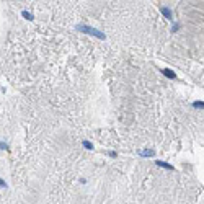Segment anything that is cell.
<instances>
[{
  "label": "cell",
  "instance_id": "1",
  "mask_svg": "<svg viewBox=\"0 0 204 204\" xmlns=\"http://www.w3.org/2000/svg\"><path fill=\"white\" fill-rule=\"evenodd\" d=\"M78 31H82V33H87V34H92V36H97L98 39H105L106 36L103 34L101 31L95 30V28H92V26H87V25H77L75 26Z\"/></svg>",
  "mask_w": 204,
  "mask_h": 204
},
{
  "label": "cell",
  "instance_id": "2",
  "mask_svg": "<svg viewBox=\"0 0 204 204\" xmlns=\"http://www.w3.org/2000/svg\"><path fill=\"white\" fill-rule=\"evenodd\" d=\"M160 11H162V15L165 16V18H167V20H172V11H170V8H167V7H162V8H160Z\"/></svg>",
  "mask_w": 204,
  "mask_h": 204
},
{
  "label": "cell",
  "instance_id": "3",
  "mask_svg": "<svg viewBox=\"0 0 204 204\" xmlns=\"http://www.w3.org/2000/svg\"><path fill=\"white\" fill-rule=\"evenodd\" d=\"M157 165L158 167H162V168H167V170H175L173 165H170V163H167V162H162V160H158Z\"/></svg>",
  "mask_w": 204,
  "mask_h": 204
},
{
  "label": "cell",
  "instance_id": "4",
  "mask_svg": "<svg viewBox=\"0 0 204 204\" xmlns=\"http://www.w3.org/2000/svg\"><path fill=\"white\" fill-rule=\"evenodd\" d=\"M153 155H155L153 150H142L141 152V157H153Z\"/></svg>",
  "mask_w": 204,
  "mask_h": 204
},
{
  "label": "cell",
  "instance_id": "5",
  "mask_svg": "<svg viewBox=\"0 0 204 204\" xmlns=\"http://www.w3.org/2000/svg\"><path fill=\"white\" fill-rule=\"evenodd\" d=\"M163 74H165V77H168V78H176V75H175V72L168 70V69H165V70H163Z\"/></svg>",
  "mask_w": 204,
  "mask_h": 204
},
{
  "label": "cell",
  "instance_id": "6",
  "mask_svg": "<svg viewBox=\"0 0 204 204\" xmlns=\"http://www.w3.org/2000/svg\"><path fill=\"white\" fill-rule=\"evenodd\" d=\"M21 15H23V18H26V20H33V15L28 13V11H21Z\"/></svg>",
  "mask_w": 204,
  "mask_h": 204
},
{
  "label": "cell",
  "instance_id": "7",
  "mask_svg": "<svg viewBox=\"0 0 204 204\" xmlns=\"http://www.w3.org/2000/svg\"><path fill=\"white\" fill-rule=\"evenodd\" d=\"M193 108H204V101H194Z\"/></svg>",
  "mask_w": 204,
  "mask_h": 204
},
{
  "label": "cell",
  "instance_id": "8",
  "mask_svg": "<svg viewBox=\"0 0 204 204\" xmlns=\"http://www.w3.org/2000/svg\"><path fill=\"white\" fill-rule=\"evenodd\" d=\"M83 147L85 149H88V150H90V149H93V145L90 142H88V141H83Z\"/></svg>",
  "mask_w": 204,
  "mask_h": 204
},
{
  "label": "cell",
  "instance_id": "9",
  "mask_svg": "<svg viewBox=\"0 0 204 204\" xmlns=\"http://www.w3.org/2000/svg\"><path fill=\"white\" fill-rule=\"evenodd\" d=\"M0 184H2V188H7V183L3 181V180H0Z\"/></svg>",
  "mask_w": 204,
  "mask_h": 204
},
{
  "label": "cell",
  "instance_id": "10",
  "mask_svg": "<svg viewBox=\"0 0 204 204\" xmlns=\"http://www.w3.org/2000/svg\"><path fill=\"white\" fill-rule=\"evenodd\" d=\"M0 145H2V149H5V150H8V145H7V144H3V142H2Z\"/></svg>",
  "mask_w": 204,
  "mask_h": 204
}]
</instances>
